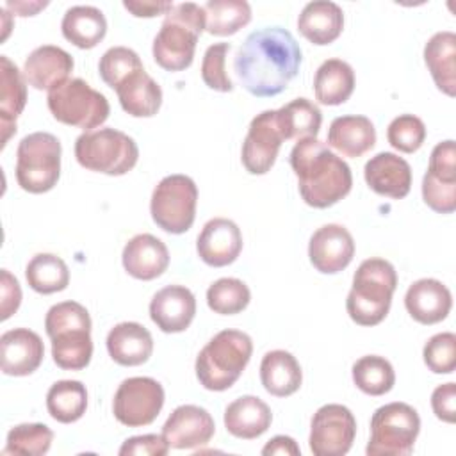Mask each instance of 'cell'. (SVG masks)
Returning a JSON list of instances; mask_svg holds the SVG:
<instances>
[{"instance_id": "cell-1", "label": "cell", "mask_w": 456, "mask_h": 456, "mask_svg": "<svg viewBox=\"0 0 456 456\" xmlns=\"http://www.w3.org/2000/svg\"><path fill=\"white\" fill-rule=\"evenodd\" d=\"M301 48L294 36L281 27L251 32L239 46L233 69L242 87L258 98H271L287 89L297 75Z\"/></svg>"}, {"instance_id": "cell-2", "label": "cell", "mask_w": 456, "mask_h": 456, "mask_svg": "<svg viewBox=\"0 0 456 456\" xmlns=\"http://www.w3.org/2000/svg\"><path fill=\"white\" fill-rule=\"evenodd\" d=\"M289 160L303 201L314 208L335 205L353 187L351 167L315 137L299 139Z\"/></svg>"}, {"instance_id": "cell-3", "label": "cell", "mask_w": 456, "mask_h": 456, "mask_svg": "<svg viewBox=\"0 0 456 456\" xmlns=\"http://www.w3.org/2000/svg\"><path fill=\"white\" fill-rule=\"evenodd\" d=\"M45 330L52 340V358L64 370H80L93 356L91 317L77 301L53 305L45 317Z\"/></svg>"}, {"instance_id": "cell-4", "label": "cell", "mask_w": 456, "mask_h": 456, "mask_svg": "<svg viewBox=\"0 0 456 456\" xmlns=\"http://www.w3.org/2000/svg\"><path fill=\"white\" fill-rule=\"evenodd\" d=\"M205 30V9L194 2L173 5L151 46L155 62L166 71H183L192 64L198 37Z\"/></svg>"}, {"instance_id": "cell-5", "label": "cell", "mask_w": 456, "mask_h": 456, "mask_svg": "<svg viewBox=\"0 0 456 456\" xmlns=\"http://www.w3.org/2000/svg\"><path fill=\"white\" fill-rule=\"evenodd\" d=\"M395 287L397 273L388 260L378 256L363 260L353 276V287L346 299L349 317L360 326L379 324L390 310Z\"/></svg>"}, {"instance_id": "cell-6", "label": "cell", "mask_w": 456, "mask_h": 456, "mask_svg": "<svg viewBox=\"0 0 456 456\" xmlns=\"http://www.w3.org/2000/svg\"><path fill=\"white\" fill-rule=\"evenodd\" d=\"M253 353L251 337L240 330L214 335L196 356L194 370L200 385L212 392L228 390L244 372Z\"/></svg>"}, {"instance_id": "cell-7", "label": "cell", "mask_w": 456, "mask_h": 456, "mask_svg": "<svg viewBox=\"0 0 456 456\" xmlns=\"http://www.w3.org/2000/svg\"><path fill=\"white\" fill-rule=\"evenodd\" d=\"M75 157L89 171L121 176L137 164L139 148L128 134L107 126L80 134L75 141Z\"/></svg>"}, {"instance_id": "cell-8", "label": "cell", "mask_w": 456, "mask_h": 456, "mask_svg": "<svg viewBox=\"0 0 456 456\" xmlns=\"http://www.w3.org/2000/svg\"><path fill=\"white\" fill-rule=\"evenodd\" d=\"M61 141L48 132L25 135L16 150V182L32 194L52 191L61 176Z\"/></svg>"}, {"instance_id": "cell-9", "label": "cell", "mask_w": 456, "mask_h": 456, "mask_svg": "<svg viewBox=\"0 0 456 456\" xmlns=\"http://www.w3.org/2000/svg\"><path fill=\"white\" fill-rule=\"evenodd\" d=\"M420 431L417 410L406 403L379 406L370 419V438L365 452L369 456H408Z\"/></svg>"}, {"instance_id": "cell-10", "label": "cell", "mask_w": 456, "mask_h": 456, "mask_svg": "<svg viewBox=\"0 0 456 456\" xmlns=\"http://www.w3.org/2000/svg\"><path fill=\"white\" fill-rule=\"evenodd\" d=\"M46 103L59 123L77 126L86 132L105 123L110 112L107 98L82 78H68L50 89Z\"/></svg>"}, {"instance_id": "cell-11", "label": "cell", "mask_w": 456, "mask_h": 456, "mask_svg": "<svg viewBox=\"0 0 456 456\" xmlns=\"http://www.w3.org/2000/svg\"><path fill=\"white\" fill-rule=\"evenodd\" d=\"M196 203L198 187L194 180L187 175H167L151 192V219L167 233H185L194 223Z\"/></svg>"}, {"instance_id": "cell-12", "label": "cell", "mask_w": 456, "mask_h": 456, "mask_svg": "<svg viewBox=\"0 0 456 456\" xmlns=\"http://www.w3.org/2000/svg\"><path fill=\"white\" fill-rule=\"evenodd\" d=\"M162 385L148 376H134L118 387L112 401V411L118 422L128 428L151 424L164 406Z\"/></svg>"}, {"instance_id": "cell-13", "label": "cell", "mask_w": 456, "mask_h": 456, "mask_svg": "<svg viewBox=\"0 0 456 456\" xmlns=\"http://www.w3.org/2000/svg\"><path fill=\"white\" fill-rule=\"evenodd\" d=\"M356 436V419L344 404L321 406L310 424L308 445L314 456H344Z\"/></svg>"}, {"instance_id": "cell-14", "label": "cell", "mask_w": 456, "mask_h": 456, "mask_svg": "<svg viewBox=\"0 0 456 456\" xmlns=\"http://www.w3.org/2000/svg\"><path fill=\"white\" fill-rule=\"evenodd\" d=\"M283 135L276 121V110L256 114L248 128L242 142L240 160L248 173L265 175L276 162Z\"/></svg>"}, {"instance_id": "cell-15", "label": "cell", "mask_w": 456, "mask_h": 456, "mask_svg": "<svg viewBox=\"0 0 456 456\" xmlns=\"http://www.w3.org/2000/svg\"><path fill=\"white\" fill-rule=\"evenodd\" d=\"M354 256V240L342 224L330 223L317 228L308 242V258L322 274H335L346 269Z\"/></svg>"}, {"instance_id": "cell-16", "label": "cell", "mask_w": 456, "mask_h": 456, "mask_svg": "<svg viewBox=\"0 0 456 456\" xmlns=\"http://www.w3.org/2000/svg\"><path fill=\"white\" fill-rule=\"evenodd\" d=\"M216 433L212 415L196 404H182L171 411L162 426V436L171 449H196L210 442Z\"/></svg>"}, {"instance_id": "cell-17", "label": "cell", "mask_w": 456, "mask_h": 456, "mask_svg": "<svg viewBox=\"0 0 456 456\" xmlns=\"http://www.w3.org/2000/svg\"><path fill=\"white\" fill-rule=\"evenodd\" d=\"M196 251L210 267L230 265L242 251L240 228L226 217H214L207 221L198 235Z\"/></svg>"}, {"instance_id": "cell-18", "label": "cell", "mask_w": 456, "mask_h": 456, "mask_svg": "<svg viewBox=\"0 0 456 456\" xmlns=\"http://www.w3.org/2000/svg\"><path fill=\"white\" fill-rule=\"evenodd\" d=\"M196 315V297L183 285H167L150 301V317L164 333L185 331Z\"/></svg>"}, {"instance_id": "cell-19", "label": "cell", "mask_w": 456, "mask_h": 456, "mask_svg": "<svg viewBox=\"0 0 456 456\" xmlns=\"http://www.w3.org/2000/svg\"><path fill=\"white\" fill-rule=\"evenodd\" d=\"M41 337L28 328H14L0 337L2 372L7 376H28L43 362Z\"/></svg>"}, {"instance_id": "cell-20", "label": "cell", "mask_w": 456, "mask_h": 456, "mask_svg": "<svg viewBox=\"0 0 456 456\" xmlns=\"http://www.w3.org/2000/svg\"><path fill=\"white\" fill-rule=\"evenodd\" d=\"M73 57L55 45H43L34 48L23 64V77L34 89H53L66 82L73 71Z\"/></svg>"}, {"instance_id": "cell-21", "label": "cell", "mask_w": 456, "mask_h": 456, "mask_svg": "<svg viewBox=\"0 0 456 456\" xmlns=\"http://www.w3.org/2000/svg\"><path fill=\"white\" fill-rule=\"evenodd\" d=\"M363 176L376 194L394 200L404 198L411 187L410 164L392 151H381L370 157L363 167Z\"/></svg>"}, {"instance_id": "cell-22", "label": "cell", "mask_w": 456, "mask_h": 456, "mask_svg": "<svg viewBox=\"0 0 456 456\" xmlns=\"http://www.w3.org/2000/svg\"><path fill=\"white\" fill-rule=\"evenodd\" d=\"M121 262L125 271L142 281L159 278L169 265L167 246L151 233L134 235L123 248Z\"/></svg>"}, {"instance_id": "cell-23", "label": "cell", "mask_w": 456, "mask_h": 456, "mask_svg": "<svg viewBox=\"0 0 456 456\" xmlns=\"http://www.w3.org/2000/svg\"><path fill=\"white\" fill-rule=\"evenodd\" d=\"M404 306L417 322L436 324L449 315L452 296L442 281L435 278H420L408 287Z\"/></svg>"}, {"instance_id": "cell-24", "label": "cell", "mask_w": 456, "mask_h": 456, "mask_svg": "<svg viewBox=\"0 0 456 456\" xmlns=\"http://www.w3.org/2000/svg\"><path fill=\"white\" fill-rule=\"evenodd\" d=\"M0 130H2V146L4 148L11 135L16 134V118L23 112L27 103V80L23 71L7 57L0 55Z\"/></svg>"}, {"instance_id": "cell-25", "label": "cell", "mask_w": 456, "mask_h": 456, "mask_svg": "<svg viewBox=\"0 0 456 456\" xmlns=\"http://www.w3.org/2000/svg\"><path fill=\"white\" fill-rule=\"evenodd\" d=\"M107 351L116 363L135 367L150 360L153 353V338L142 324L125 321L107 333Z\"/></svg>"}, {"instance_id": "cell-26", "label": "cell", "mask_w": 456, "mask_h": 456, "mask_svg": "<svg viewBox=\"0 0 456 456\" xmlns=\"http://www.w3.org/2000/svg\"><path fill=\"white\" fill-rule=\"evenodd\" d=\"M297 28L310 43L317 46L330 45L342 34L344 11L330 0L308 2L297 16Z\"/></svg>"}, {"instance_id": "cell-27", "label": "cell", "mask_w": 456, "mask_h": 456, "mask_svg": "<svg viewBox=\"0 0 456 456\" xmlns=\"http://www.w3.org/2000/svg\"><path fill=\"white\" fill-rule=\"evenodd\" d=\"M271 422V408L256 395L237 397L224 410L226 431L242 440L258 438L269 429Z\"/></svg>"}, {"instance_id": "cell-28", "label": "cell", "mask_w": 456, "mask_h": 456, "mask_svg": "<svg viewBox=\"0 0 456 456\" xmlns=\"http://www.w3.org/2000/svg\"><path fill=\"white\" fill-rule=\"evenodd\" d=\"M328 144L344 157H362L376 144V128L367 116H338L328 128Z\"/></svg>"}, {"instance_id": "cell-29", "label": "cell", "mask_w": 456, "mask_h": 456, "mask_svg": "<svg viewBox=\"0 0 456 456\" xmlns=\"http://www.w3.org/2000/svg\"><path fill=\"white\" fill-rule=\"evenodd\" d=\"M114 91L121 109L134 118H151L162 105V89L144 68L128 75Z\"/></svg>"}, {"instance_id": "cell-30", "label": "cell", "mask_w": 456, "mask_h": 456, "mask_svg": "<svg viewBox=\"0 0 456 456\" xmlns=\"http://www.w3.org/2000/svg\"><path fill=\"white\" fill-rule=\"evenodd\" d=\"M424 62L435 86L447 96L456 94V34L442 30L433 34L424 46Z\"/></svg>"}, {"instance_id": "cell-31", "label": "cell", "mask_w": 456, "mask_h": 456, "mask_svg": "<svg viewBox=\"0 0 456 456\" xmlns=\"http://www.w3.org/2000/svg\"><path fill=\"white\" fill-rule=\"evenodd\" d=\"M260 381L271 395H292L299 390L303 381L301 365L296 356L285 349L269 351L260 363Z\"/></svg>"}, {"instance_id": "cell-32", "label": "cell", "mask_w": 456, "mask_h": 456, "mask_svg": "<svg viewBox=\"0 0 456 456\" xmlns=\"http://www.w3.org/2000/svg\"><path fill=\"white\" fill-rule=\"evenodd\" d=\"M62 36L77 48H94L107 34V20L94 5H73L61 21Z\"/></svg>"}, {"instance_id": "cell-33", "label": "cell", "mask_w": 456, "mask_h": 456, "mask_svg": "<svg viewBox=\"0 0 456 456\" xmlns=\"http://www.w3.org/2000/svg\"><path fill=\"white\" fill-rule=\"evenodd\" d=\"M354 91V71L342 59L324 61L314 77V93L322 105H340Z\"/></svg>"}, {"instance_id": "cell-34", "label": "cell", "mask_w": 456, "mask_h": 456, "mask_svg": "<svg viewBox=\"0 0 456 456\" xmlns=\"http://www.w3.org/2000/svg\"><path fill=\"white\" fill-rule=\"evenodd\" d=\"M276 121L283 141H299L305 137H315L319 134L322 114L314 102L306 98H296L276 110Z\"/></svg>"}, {"instance_id": "cell-35", "label": "cell", "mask_w": 456, "mask_h": 456, "mask_svg": "<svg viewBox=\"0 0 456 456\" xmlns=\"http://www.w3.org/2000/svg\"><path fill=\"white\" fill-rule=\"evenodd\" d=\"M87 408V390L82 381L61 379L46 392V410L52 419L71 424L82 419Z\"/></svg>"}, {"instance_id": "cell-36", "label": "cell", "mask_w": 456, "mask_h": 456, "mask_svg": "<svg viewBox=\"0 0 456 456\" xmlns=\"http://www.w3.org/2000/svg\"><path fill=\"white\" fill-rule=\"evenodd\" d=\"M25 278L32 290L39 294H53L68 287L69 269L61 256L53 253H37L28 260Z\"/></svg>"}, {"instance_id": "cell-37", "label": "cell", "mask_w": 456, "mask_h": 456, "mask_svg": "<svg viewBox=\"0 0 456 456\" xmlns=\"http://www.w3.org/2000/svg\"><path fill=\"white\" fill-rule=\"evenodd\" d=\"M205 30L212 36H232L251 21L246 0H208L205 5Z\"/></svg>"}, {"instance_id": "cell-38", "label": "cell", "mask_w": 456, "mask_h": 456, "mask_svg": "<svg viewBox=\"0 0 456 456\" xmlns=\"http://www.w3.org/2000/svg\"><path fill=\"white\" fill-rule=\"evenodd\" d=\"M353 381L367 395H383L392 390L395 372L385 356L367 354L354 362Z\"/></svg>"}, {"instance_id": "cell-39", "label": "cell", "mask_w": 456, "mask_h": 456, "mask_svg": "<svg viewBox=\"0 0 456 456\" xmlns=\"http://www.w3.org/2000/svg\"><path fill=\"white\" fill-rule=\"evenodd\" d=\"M53 442V431L39 422L18 424L9 429L4 454L20 456H43L50 451Z\"/></svg>"}, {"instance_id": "cell-40", "label": "cell", "mask_w": 456, "mask_h": 456, "mask_svg": "<svg viewBox=\"0 0 456 456\" xmlns=\"http://www.w3.org/2000/svg\"><path fill=\"white\" fill-rule=\"evenodd\" d=\"M251 299L249 287L239 278H219L207 290V305L221 315L242 312Z\"/></svg>"}, {"instance_id": "cell-41", "label": "cell", "mask_w": 456, "mask_h": 456, "mask_svg": "<svg viewBox=\"0 0 456 456\" xmlns=\"http://www.w3.org/2000/svg\"><path fill=\"white\" fill-rule=\"evenodd\" d=\"M142 68L144 66L141 57L128 46L109 48L98 62V73L102 80L112 89H116L128 75Z\"/></svg>"}, {"instance_id": "cell-42", "label": "cell", "mask_w": 456, "mask_h": 456, "mask_svg": "<svg viewBox=\"0 0 456 456\" xmlns=\"http://www.w3.org/2000/svg\"><path fill=\"white\" fill-rule=\"evenodd\" d=\"M387 139L392 148L403 153L417 151L426 139V125L413 114H401L394 118L387 128Z\"/></svg>"}, {"instance_id": "cell-43", "label": "cell", "mask_w": 456, "mask_h": 456, "mask_svg": "<svg viewBox=\"0 0 456 456\" xmlns=\"http://www.w3.org/2000/svg\"><path fill=\"white\" fill-rule=\"evenodd\" d=\"M424 363L435 374H451L456 369V335L442 331L433 335L422 349Z\"/></svg>"}, {"instance_id": "cell-44", "label": "cell", "mask_w": 456, "mask_h": 456, "mask_svg": "<svg viewBox=\"0 0 456 456\" xmlns=\"http://www.w3.org/2000/svg\"><path fill=\"white\" fill-rule=\"evenodd\" d=\"M230 52V43H214L205 50L201 61V78L205 86L219 93H230L233 84L226 73V55Z\"/></svg>"}, {"instance_id": "cell-45", "label": "cell", "mask_w": 456, "mask_h": 456, "mask_svg": "<svg viewBox=\"0 0 456 456\" xmlns=\"http://www.w3.org/2000/svg\"><path fill=\"white\" fill-rule=\"evenodd\" d=\"M422 200L438 214H452L456 210V182L436 180L426 173L422 178Z\"/></svg>"}, {"instance_id": "cell-46", "label": "cell", "mask_w": 456, "mask_h": 456, "mask_svg": "<svg viewBox=\"0 0 456 456\" xmlns=\"http://www.w3.org/2000/svg\"><path fill=\"white\" fill-rule=\"evenodd\" d=\"M426 173L436 180L456 182V146L452 139L442 141L433 148Z\"/></svg>"}, {"instance_id": "cell-47", "label": "cell", "mask_w": 456, "mask_h": 456, "mask_svg": "<svg viewBox=\"0 0 456 456\" xmlns=\"http://www.w3.org/2000/svg\"><path fill=\"white\" fill-rule=\"evenodd\" d=\"M169 449L162 435H139L123 442L119 456H166Z\"/></svg>"}, {"instance_id": "cell-48", "label": "cell", "mask_w": 456, "mask_h": 456, "mask_svg": "<svg viewBox=\"0 0 456 456\" xmlns=\"http://www.w3.org/2000/svg\"><path fill=\"white\" fill-rule=\"evenodd\" d=\"M431 408L436 419L452 424L456 420V385L452 381L438 385L431 394Z\"/></svg>"}, {"instance_id": "cell-49", "label": "cell", "mask_w": 456, "mask_h": 456, "mask_svg": "<svg viewBox=\"0 0 456 456\" xmlns=\"http://www.w3.org/2000/svg\"><path fill=\"white\" fill-rule=\"evenodd\" d=\"M0 319L7 321L21 303V287L7 269L0 271Z\"/></svg>"}, {"instance_id": "cell-50", "label": "cell", "mask_w": 456, "mask_h": 456, "mask_svg": "<svg viewBox=\"0 0 456 456\" xmlns=\"http://www.w3.org/2000/svg\"><path fill=\"white\" fill-rule=\"evenodd\" d=\"M123 7L137 18H153L167 14L173 9V4L166 0H125Z\"/></svg>"}, {"instance_id": "cell-51", "label": "cell", "mask_w": 456, "mask_h": 456, "mask_svg": "<svg viewBox=\"0 0 456 456\" xmlns=\"http://www.w3.org/2000/svg\"><path fill=\"white\" fill-rule=\"evenodd\" d=\"M262 454L271 456V454H281V456H299L301 449L296 444L294 438L285 436V435H276L273 436L262 449Z\"/></svg>"}, {"instance_id": "cell-52", "label": "cell", "mask_w": 456, "mask_h": 456, "mask_svg": "<svg viewBox=\"0 0 456 456\" xmlns=\"http://www.w3.org/2000/svg\"><path fill=\"white\" fill-rule=\"evenodd\" d=\"M48 5V2H14V0H7L5 9H11L12 14L18 16H34L37 11L45 9Z\"/></svg>"}]
</instances>
